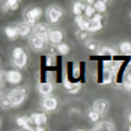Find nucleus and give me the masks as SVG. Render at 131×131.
<instances>
[{
  "label": "nucleus",
  "mask_w": 131,
  "mask_h": 131,
  "mask_svg": "<svg viewBox=\"0 0 131 131\" xmlns=\"http://www.w3.org/2000/svg\"><path fill=\"white\" fill-rule=\"evenodd\" d=\"M11 62L17 69H23L26 68L29 63V54L24 51V48L21 47H15L12 50V57H11Z\"/></svg>",
  "instance_id": "1"
},
{
  "label": "nucleus",
  "mask_w": 131,
  "mask_h": 131,
  "mask_svg": "<svg viewBox=\"0 0 131 131\" xmlns=\"http://www.w3.org/2000/svg\"><path fill=\"white\" fill-rule=\"evenodd\" d=\"M27 96H29V91H27V88H15L12 91H9L8 93V98L11 100V103H12V107H20L21 104H24V101L27 100Z\"/></svg>",
  "instance_id": "2"
},
{
  "label": "nucleus",
  "mask_w": 131,
  "mask_h": 131,
  "mask_svg": "<svg viewBox=\"0 0 131 131\" xmlns=\"http://www.w3.org/2000/svg\"><path fill=\"white\" fill-rule=\"evenodd\" d=\"M42 14H44L42 12V9L38 8V6L29 8V9H26V11L23 12V21H26L27 24H30V26H35V24L39 23Z\"/></svg>",
  "instance_id": "3"
},
{
  "label": "nucleus",
  "mask_w": 131,
  "mask_h": 131,
  "mask_svg": "<svg viewBox=\"0 0 131 131\" xmlns=\"http://www.w3.org/2000/svg\"><path fill=\"white\" fill-rule=\"evenodd\" d=\"M63 15H65L63 9L60 6H57V5H51V6H48L45 9V18L48 20L50 24H57L63 18Z\"/></svg>",
  "instance_id": "4"
},
{
  "label": "nucleus",
  "mask_w": 131,
  "mask_h": 131,
  "mask_svg": "<svg viewBox=\"0 0 131 131\" xmlns=\"http://www.w3.org/2000/svg\"><path fill=\"white\" fill-rule=\"evenodd\" d=\"M48 42H50L48 39L39 38V36H36V35H32V36L29 38V45H30V48L36 53L44 51V50L47 48V44H48Z\"/></svg>",
  "instance_id": "5"
},
{
  "label": "nucleus",
  "mask_w": 131,
  "mask_h": 131,
  "mask_svg": "<svg viewBox=\"0 0 131 131\" xmlns=\"http://www.w3.org/2000/svg\"><path fill=\"white\" fill-rule=\"evenodd\" d=\"M41 107L44 112H56L59 108V100L51 95V96H47V98H42L41 100Z\"/></svg>",
  "instance_id": "6"
},
{
  "label": "nucleus",
  "mask_w": 131,
  "mask_h": 131,
  "mask_svg": "<svg viewBox=\"0 0 131 131\" xmlns=\"http://www.w3.org/2000/svg\"><path fill=\"white\" fill-rule=\"evenodd\" d=\"M5 81L17 86L23 81V74L18 69H8V71H5Z\"/></svg>",
  "instance_id": "7"
},
{
  "label": "nucleus",
  "mask_w": 131,
  "mask_h": 131,
  "mask_svg": "<svg viewBox=\"0 0 131 131\" xmlns=\"http://www.w3.org/2000/svg\"><path fill=\"white\" fill-rule=\"evenodd\" d=\"M36 89H38V92H39V95L42 98L51 96V93L54 92V83L53 81H41V83H38Z\"/></svg>",
  "instance_id": "8"
},
{
  "label": "nucleus",
  "mask_w": 131,
  "mask_h": 131,
  "mask_svg": "<svg viewBox=\"0 0 131 131\" xmlns=\"http://www.w3.org/2000/svg\"><path fill=\"white\" fill-rule=\"evenodd\" d=\"M108 108H110V103H108L107 100H104V98H98V100H95L93 104H92V110H95V112L100 113L101 116L108 112Z\"/></svg>",
  "instance_id": "9"
},
{
  "label": "nucleus",
  "mask_w": 131,
  "mask_h": 131,
  "mask_svg": "<svg viewBox=\"0 0 131 131\" xmlns=\"http://www.w3.org/2000/svg\"><path fill=\"white\" fill-rule=\"evenodd\" d=\"M50 32H51V29L48 27V24H45V23H38V24L33 26V35H36V36H39V38L48 39Z\"/></svg>",
  "instance_id": "10"
},
{
  "label": "nucleus",
  "mask_w": 131,
  "mask_h": 131,
  "mask_svg": "<svg viewBox=\"0 0 131 131\" xmlns=\"http://www.w3.org/2000/svg\"><path fill=\"white\" fill-rule=\"evenodd\" d=\"M30 118L33 121V125L35 127H45L47 122H48V118H47V113L45 112H33L30 115Z\"/></svg>",
  "instance_id": "11"
},
{
  "label": "nucleus",
  "mask_w": 131,
  "mask_h": 131,
  "mask_svg": "<svg viewBox=\"0 0 131 131\" xmlns=\"http://www.w3.org/2000/svg\"><path fill=\"white\" fill-rule=\"evenodd\" d=\"M17 30H18V35L21 38H30L33 35V26L27 24L26 21H21L17 24Z\"/></svg>",
  "instance_id": "12"
},
{
  "label": "nucleus",
  "mask_w": 131,
  "mask_h": 131,
  "mask_svg": "<svg viewBox=\"0 0 131 131\" xmlns=\"http://www.w3.org/2000/svg\"><path fill=\"white\" fill-rule=\"evenodd\" d=\"M63 30H60V29H51V32H50V36H48V41L54 44V45H59V44H62L63 42Z\"/></svg>",
  "instance_id": "13"
},
{
  "label": "nucleus",
  "mask_w": 131,
  "mask_h": 131,
  "mask_svg": "<svg viewBox=\"0 0 131 131\" xmlns=\"http://www.w3.org/2000/svg\"><path fill=\"white\" fill-rule=\"evenodd\" d=\"M63 86H65V89H66L68 93L75 95V93L81 89V81H68V80H66L65 83H63Z\"/></svg>",
  "instance_id": "14"
},
{
  "label": "nucleus",
  "mask_w": 131,
  "mask_h": 131,
  "mask_svg": "<svg viewBox=\"0 0 131 131\" xmlns=\"http://www.w3.org/2000/svg\"><path fill=\"white\" fill-rule=\"evenodd\" d=\"M93 131H115V124L110 121H101L95 125Z\"/></svg>",
  "instance_id": "15"
},
{
  "label": "nucleus",
  "mask_w": 131,
  "mask_h": 131,
  "mask_svg": "<svg viewBox=\"0 0 131 131\" xmlns=\"http://www.w3.org/2000/svg\"><path fill=\"white\" fill-rule=\"evenodd\" d=\"M86 6H88V3H86V2H74V3H72V14H74V17L84 15Z\"/></svg>",
  "instance_id": "16"
},
{
  "label": "nucleus",
  "mask_w": 131,
  "mask_h": 131,
  "mask_svg": "<svg viewBox=\"0 0 131 131\" xmlns=\"http://www.w3.org/2000/svg\"><path fill=\"white\" fill-rule=\"evenodd\" d=\"M116 50L113 48V47H108V45H101V48L98 50V56H101V57H113V56H116Z\"/></svg>",
  "instance_id": "17"
},
{
  "label": "nucleus",
  "mask_w": 131,
  "mask_h": 131,
  "mask_svg": "<svg viewBox=\"0 0 131 131\" xmlns=\"http://www.w3.org/2000/svg\"><path fill=\"white\" fill-rule=\"evenodd\" d=\"M5 36L9 41H15L17 38H20L18 30H17V26H6L5 27Z\"/></svg>",
  "instance_id": "18"
},
{
  "label": "nucleus",
  "mask_w": 131,
  "mask_h": 131,
  "mask_svg": "<svg viewBox=\"0 0 131 131\" xmlns=\"http://www.w3.org/2000/svg\"><path fill=\"white\" fill-rule=\"evenodd\" d=\"M75 24H77V27H79V30L88 32V27H89V20H88L84 15H79V17H75Z\"/></svg>",
  "instance_id": "19"
},
{
  "label": "nucleus",
  "mask_w": 131,
  "mask_h": 131,
  "mask_svg": "<svg viewBox=\"0 0 131 131\" xmlns=\"http://www.w3.org/2000/svg\"><path fill=\"white\" fill-rule=\"evenodd\" d=\"M84 47L92 53H98V50L101 48V47H100V42L96 39H93V38H89V39L86 41V42H84Z\"/></svg>",
  "instance_id": "20"
},
{
  "label": "nucleus",
  "mask_w": 131,
  "mask_h": 131,
  "mask_svg": "<svg viewBox=\"0 0 131 131\" xmlns=\"http://www.w3.org/2000/svg\"><path fill=\"white\" fill-rule=\"evenodd\" d=\"M56 51H57V54H60V56H68L71 53V45L66 44V42H62V44L56 45Z\"/></svg>",
  "instance_id": "21"
},
{
  "label": "nucleus",
  "mask_w": 131,
  "mask_h": 131,
  "mask_svg": "<svg viewBox=\"0 0 131 131\" xmlns=\"http://www.w3.org/2000/svg\"><path fill=\"white\" fill-rule=\"evenodd\" d=\"M3 8H5V11H17L18 8H20V2L18 0H6L5 3H3Z\"/></svg>",
  "instance_id": "22"
},
{
  "label": "nucleus",
  "mask_w": 131,
  "mask_h": 131,
  "mask_svg": "<svg viewBox=\"0 0 131 131\" xmlns=\"http://www.w3.org/2000/svg\"><path fill=\"white\" fill-rule=\"evenodd\" d=\"M107 5H108V3H107L105 0H96V2L93 3V8H95L96 14H101V15H103V14L107 11Z\"/></svg>",
  "instance_id": "23"
},
{
  "label": "nucleus",
  "mask_w": 131,
  "mask_h": 131,
  "mask_svg": "<svg viewBox=\"0 0 131 131\" xmlns=\"http://www.w3.org/2000/svg\"><path fill=\"white\" fill-rule=\"evenodd\" d=\"M93 3H95V2H88L86 11H84V17H86L88 20H92V18L96 15V11H95V8H93Z\"/></svg>",
  "instance_id": "24"
},
{
  "label": "nucleus",
  "mask_w": 131,
  "mask_h": 131,
  "mask_svg": "<svg viewBox=\"0 0 131 131\" xmlns=\"http://www.w3.org/2000/svg\"><path fill=\"white\" fill-rule=\"evenodd\" d=\"M119 53L121 54H131V42L130 41H122L119 44Z\"/></svg>",
  "instance_id": "25"
},
{
  "label": "nucleus",
  "mask_w": 131,
  "mask_h": 131,
  "mask_svg": "<svg viewBox=\"0 0 131 131\" xmlns=\"http://www.w3.org/2000/svg\"><path fill=\"white\" fill-rule=\"evenodd\" d=\"M100 30H103V23H98V21L89 20V27H88V32H89V33H95V32H100Z\"/></svg>",
  "instance_id": "26"
},
{
  "label": "nucleus",
  "mask_w": 131,
  "mask_h": 131,
  "mask_svg": "<svg viewBox=\"0 0 131 131\" xmlns=\"http://www.w3.org/2000/svg\"><path fill=\"white\" fill-rule=\"evenodd\" d=\"M88 118H89V121L93 122L95 125H96L98 122H101V115H100V113H96V112H95V110H92V108L88 112Z\"/></svg>",
  "instance_id": "27"
},
{
  "label": "nucleus",
  "mask_w": 131,
  "mask_h": 131,
  "mask_svg": "<svg viewBox=\"0 0 131 131\" xmlns=\"http://www.w3.org/2000/svg\"><path fill=\"white\" fill-rule=\"evenodd\" d=\"M2 108H3V110H9V108H12V103H11V100L8 98V95L2 98Z\"/></svg>",
  "instance_id": "28"
},
{
  "label": "nucleus",
  "mask_w": 131,
  "mask_h": 131,
  "mask_svg": "<svg viewBox=\"0 0 131 131\" xmlns=\"http://www.w3.org/2000/svg\"><path fill=\"white\" fill-rule=\"evenodd\" d=\"M124 89L131 92V72H128V74L124 77Z\"/></svg>",
  "instance_id": "29"
},
{
  "label": "nucleus",
  "mask_w": 131,
  "mask_h": 131,
  "mask_svg": "<svg viewBox=\"0 0 131 131\" xmlns=\"http://www.w3.org/2000/svg\"><path fill=\"white\" fill-rule=\"evenodd\" d=\"M75 35H77V39H79V41H84V42H86V41L89 39V38H88L89 32H83V30H77V32H75Z\"/></svg>",
  "instance_id": "30"
},
{
  "label": "nucleus",
  "mask_w": 131,
  "mask_h": 131,
  "mask_svg": "<svg viewBox=\"0 0 131 131\" xmlns=\"http://www.w3.org/2000/svg\"><path fill=\"white\" fill-rule=\"evenodd\" d=\"M45 63H47V66H53V65H56V54H53V53L47 54Z\"/></svg>",
  "instance_id": "31"
},
{
  "label": "nucleus",
  "mask_w": 131,
  "mask_h": 131,
  "mask_svg": "<svg viewBox=\"0 0 131 131\" xmlns=\"http://www.w3.org/2000/svg\"><path fill=\"white\" fill-rule=\"evenodd\" d=\"M35 131H45V127H35Z\"/></svg>",
  "instance_id": "32"
},
{
  "label": "nucleus",
  "mask_w": 131,
  "mask_h": 131,
  "mask_svg": "<svg viewBox=\"0 0 131 131\" xmlns=\"http://www.w3.org/2000/svg\"><path fill=\"white\" fill-rule=\"evenodd\" d=\"M128 131H131V125H130V127H128Z\"/></svg>",
  "instance_id": "33"
},
{
  "label": "nucleus",
  "mask_w": 131,
  "mask_h": 131,
  "mask_svg": "<svg viewBox=\"0 0 131 131\" xmlns=\"http://www.w3.org/2000/svg\"><path fill=\"white\" fill-rule=\"evenodd\" d=\"M75 131H84V130H75Z\"/></svg>",
  "instance_id": "34"
},
{
  "label": "nucleus",
  "mask_w": 131,
  "mask_h": 131,
  "mask_svg": "<svg viewBox=\"0 0 131 131\" xmlns=\"http://www.w3.org/2000/svg\"><path fill=\"white\" fill-rule=\"evenodd\" d=\"M130 18H131V12H130Z\"/></svg>",
  "instance_id": "35"
}]
</instances>
